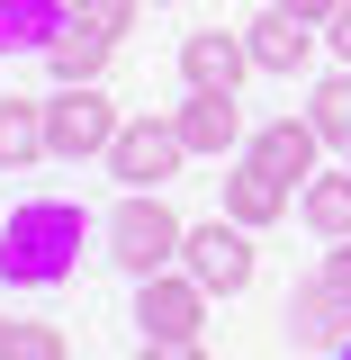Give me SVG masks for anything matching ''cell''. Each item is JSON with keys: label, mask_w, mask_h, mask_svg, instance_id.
Wrapping results in <instances>:
<instances>
[{"label": "cell", "mask_w": 351, "mask_h": 360, "mask_svg": "<svg viewBox=\"0 0 351 360\" xmlns=\"http://www.w3.org/2000/svg\"><path fill=\"white\" fill-rule=\"evenodd\" d=\"M333 360H351V342H343V352H333Z\"/></svg>", "instance_id": "26"}, {"label": "cell", "mask_w": 351, "mask_h": 360, "mask_svg": "<svg viewBox=\"0 0 351 360\" xmlns=\"http://www.w3.org/2000/svg\"><path fill=\"white\" fill-rule=\"evenodd\" d=\"M180 270L208 288V297H243L253 288V225H234V217H208V225H189V243H180Z\"/></svg>", "instance_id": "4"}, {"label": "cell", "mask_w": 351, "mask_h": 360, "mask_svg": "<svg viewBox=\"0 0 351 360\" xmlns=\"http://www.w3.org/2000/svg\"><path fill=\"white\" fill-rule=\"evenodd\" d=\"M135 9H144V0H72V27H90V37L117 45V37L135 27Z\"/></svg>", "instance_id": "18"}, {"label": "cell", "mask_w": 351, "mask_h": 360, "mask_svg": "<svg viewBox=\"0 0 351 360\" xmlns=\"http://www.w3.org/2000/svg\"><path fill=\"white\" fill-rule=\"evenodd\" d=\"M288 333H298V342H315V352H343V342H351V307L324 288V279H307V288L288 297Z\"/></svg>", "instance_id": "12"}, {"label": "cell", "mask_w": 351, "mask_h": 360, "mask_svg": "<svg viewBox=\"0 0 351 360\" xmlns=\"http://www.w3.org/2000/svg\"><path fill=\"white\" fill-rule=\"evenodd\" d=\"M180 243H189V225L172 217V198H162V189H127V198L108 207V262L135 270V279L180 270Z\"/></svg>", "instance_id": "2"}, {"label": "cell", "mask_w": 351, "mask_h": 360, "mask_svg": "<svg viewBox=\"0 0 351 360\" xmlns=\"http://www.w3.org/2000/svg\"><path fill=\"white\" fill-rule=\"evenodd\" d=\"M243 72H262V63H253V45H243V27H198V37H180V82H189V90L234 99Z\"/></svg>", "instance_id": "7"}, {"label": "cell", "mask_w": 351, "mask_h": 360, "mask_svg": "<svg viewBox=\"0 0 351 360\" xmlns=\"http://www.w3.org/2000/svg\"><path fill=\"white\" fill-rule=\"evenodd\" d=\"M253 162H262L270 180H288V189H307L315 180V153H324V135H315V117H270L253 144H243Z\"/></svg>", "instance_id": "8"}, {"label": "cell", "mask_w": 351, "mask_h": 360, "mask_svg": "<svg viewBox=\"0 0 351 360\" xmlns=\"http://www.w3.org/2000/svg\"><path fill=\"white\" fill-rule=\"evenodd\" d=\"M172 117H180V144L208 153V162H225V153L243 144V108L217 99V90H189V108H172Z\"/></svg>", "instance_id": "11"}, {"label": "cell", "mask_w": 351, "mask_h": 360, "mask_svg": "<svg viewBox=\"0 0 351 360\" xmlns=\"http://www.w3.org/2000/svg\"><path fill=\"white\" fill-rule=\"evenodd\" d=\"M279 9H288V18H307V27H333V9H343V0H279Z\"/></svg>", "instance_id": "21"}, {"label": "cell", "mask_w": 351, "mask_h": 360, "mask_svg": "<svg viewBox=\"0 0 351 360\" xmlns=\"http://www.w3.org/2000/svg\"><path fill=\"white\" fill-rule=\"evenodd\" d=\"M288 207H298V189H288V180H270L253 153L225 172V217H234V225H253V234H262V225H279Z\"/></svg>", "instance_id": "10"}, {"label": "cell", "mask_w": 351, "mask_h": 360, "mask_svg": "<svg viewBox=\"0 0 351 360\" xmlns=\"http://www.w3.org/2000/svg\"><path fill=\"white\" fill-rule=\"evenodd\" d=\"M180 162H189L180 117H127V127H117V144H108V172L127 180V189H162Z\"/></svg>", "instance_id": "6"}, {"label": "cell", "mask_w": 351, "mask_h": 360, "mask_svg": "<svg viewBox=\"0 0 351 360\" xmlns=\"http://www.w3.org/2000/svg\"><path fill=\"white\" fill-rule=\"evenodd\" d=\"M135 324H144V342H198L208 333V288L189 270H153V279H135Z\"/></svg>", "instance_id": "5"}, {"label": "cell", "mask_w": 351, "mask_h": 360, "mask_svg": "<svg viewBox=\"0 0 351 360\" xmlns=\"http://www.w3.org/2000/svg\"><path fill=\"white\" fill-rule=\"evenodd\" d=\"M315 279H324V288H333V297H343V307H351V243H333V252H324V270H315Z\"/></svg>", "instance_id": "20"}, {"label": "cell", "mask_w": 351, "mask_h": 360, "mask_svg": "<svg viewBox=\"0 0 351 360\" xmlns=\"http://www.w3.org/2000/svg\"><path fill=\"white\" fill-rule=\"evenodd\" d=\"M117 108H108V90L99 82H63L54 99H45V153L54 162H90V153H108L117 144Z\"/></svg>", "instance_id": "3"}, {"label": "cell", "mask_w": 351, "mask_h": 360, "mask_svg": "<svg viewBox=\"0 0 351 360\" xmlns=\"http://www.w3.org/2000/svg\"><path fill=\"white\" fill-rule=\"evenodd\" d=\"M298 217L324 234V243H351V172H315L298 189Z\"/></svg>", "instance_id": "13"}, {"label": "cell", "mask_w": 351, "mask_h": 360, "mask_svg": "<svg viewBox=\"0 0 351 360\" xmlns=\"http://www.w3.org/2000/svg\"><path fill=\"white\" fill-rule=\"evenodd\" d=\"M315 135H324V144H351V63L343 72H324V82H315Z\"/></svg>", "instance_id": "17"}, {"label": "cell", "mask_w": 351, "mask_h": 360, "mask_svg": "<svg viewBox=\"0 0 351 360\" xmlns=\"http://www.w3.org/2000/svg\"><path fill=\"white\" fill-rule=\"evenodd\" d=\"M82 243H90V225L72 198H27V207L0 217V279L9 288H54V279H72Z\"/></svg>", "instance_id": "1"}, {"label": "cell", "mask_w": 351, "mask_h": 360, "mask_svg": "<svg viewBox=\"0 0 351 360\" xmlns=\"http://www.w3.org/2000/svg\"><path fill=\"white\" fill-rule=\"evenodd\" d=\"M324 45H333V54H343V63H351V0H343V9H333V27H324Z\"/></svg>", "instance_id": "23"}, {"label": "cell", "mask_w": 351, "mask_h": 360, "mask_svg": "<svg viewBox=\"0 0 351 360\" xmlns=\"http://www.w3.org/2000/svg\"><path fill=\"white\" fill-rule=\"evenodd\" d=\"M135 360H208V342H144Z\"/></svg>", "instance_id": "22"}, {"label": "cell", "mask_w": 351, "mask_h": 360, "mask_svg": "<svg viewBox=\"0 0 351 360\" xmlns=\"http://www.w3.org/2000/svg\"><path fill=\"white\" fill-rule=\"evenodd\" d=\"M108 54H117V45H108V37H90V27H72V18H63V37L45 45L54 82H99V72H108Z\"/></svg>", "instance_id": "16"}, {"label": "cell", "mask_w": 351, "mask_h": 360, "mask_svg": "<svg viewBox=\"0 0 351 360\" xmlns=\"http://www.w3.org/2000/svg\"><path fill=\"white\" fill-rule=\"evenodd\" d=\"M144 9H172V0H144Z\"/></svg>", "instance_id": "25"}, {"label": "cell", "mask_w": 351, "mask_h": 360, "mask_svg": "<svg viewBox=\"0 0 351 360\" xmlns=\"http://www.w3.org/2000/svg\"><path fill=\"white\" fill-rule=\"evenodd\" d=\"M315 37H324V27H307V18H288L279 0H270L262 18H243V45H253V63H262V72H307Z\"/></svg>", "instance_id": "9"}, {"label": "cell", "mask_w": 351, "mask_h": 360, "mask_svg": "<svg viewBox=\"0 0 351 360\" xmlns=\"http://www.w3.org/2000/svg\"><path fill=\"white\" fill-rule=\"evenodd\" d=\"M37 153H45V99H18L9 90L0 99V172H27Z\"/></svg>", "instance_id": "14"}, {"label": "cell", "mask_w": 351, "mask_h": 360, "mask_svg": "<svg viewBox=\"0 0 351 360\" xmlns=\"http://www.w3.org/2000/svg\"><path fill=\"white\" fill-rule=\"evenodd\" d=\"M63 18H72V0H0V54H18V45H54V37H63Z\"/></svg>", "instance_id": "15"}, {"label": "cell", "mask_w": 351, "mask_h": 360, "mask_svg": "<svg viewBox=\"0 0 351 360\" xmlns=\"http://www.w3.org/2000/svg\"><path fill=\"white\" fill-rule=\"evenodd\" d=\"M9 342H18V324H9V315H0V360H9Z\"/></svg>", "instance_id": "24"}, {"label": "cell", "mask_w": 351, "mask_h": 360, "mask_svg": "<svg viewBox=\"0 0 351 360\" xmlns=\"http://www.w3.org/2000/svg\"><path fill=\"white\" fill-rule=\"evenodd\" d=\"M9 360H63V333H54V324H18Z\"/></svg>", "instance_id": "19"}]
</instances>
